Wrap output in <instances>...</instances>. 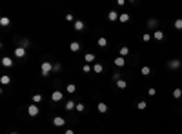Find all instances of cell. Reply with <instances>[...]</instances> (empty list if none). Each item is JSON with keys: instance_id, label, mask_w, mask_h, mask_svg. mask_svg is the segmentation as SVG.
<instances>
[{"instance_id": "6da1fadb", "label": "cell", "mask_w": 182, "mask_h": 134, "mask_svg": "<svg viewBox=\"0 0 182 134\" xmlns=\"http://www.w3.org/2000/svg\"><path fill=\"white\" fill-rule=\"evenodd\" d=\"M51 71H53V64H51V62L46 60V62L40 64V74H42V76H47Z\"/></svg>"}, {"instance_id": "7a4b0ae2", "label": "cell", "mask_w": 182, "mask_h": 134, "mask_svg": "<svg viewBox=\"0 0 182 134\" xmlns=\"http://www.w3.org/2000/svg\"><path fill=\"white\" fill-rule=\"evenodd\" d=\"M27 114H29L31 118H35V116L40 114V109H38V105H36V103H31V105L27 107Z\"/></svg>"}, {"instance_id": "3957f363", "label": "cell", "mask_w": 182, "mask_h": 134, "mask_svg": "<svg viewBox=\"0 0 182 134\" xmlns=\"http://www.w3.org/2000/svg\"><path fill=\"white\" fill-rule=\"evenodd\" d=\"M53 125H55V127H64V125H66V120H64L62 116H55V118H53Z\"/></svg>"}, {"instance_id": "277c9868", "label": "cell", "mask_w": 182, "mask_h": 134, "mask_svg": "<svg viewBox=\"0 0 182 134\" xmlns=\"http://www.w3.org/2000/svg\"><path fill=\"white\" fill-rule=\"evenodd\" d=\"M62 98H64L62 91H53V94H51V100H53V101H60Z\"/></svg>"}, {"instance_id": "5b68a950", "label": "cell", "mask_w": 182, "mask_h": 134, "mask_svg": "<svg viewBox=\"0 0 182 134\" xmlns=\"http://www.w3.org/2000/svg\"><path fill=\"white\" fill-rule=\"evenodd\" d=\"M15 56H16V58H24V56H26V49L18 45V47L15 49Z\"/></svg>"}, {"instance_id": "8992f818", "label": "cell", "mask_w": 182, "mask_h": 134, "mask_svg": "<svg viewBox=\"0 0 182 134\" xmlns=\"http://www.w3.org/2000/svg\"><path fill=\"white\" fill-rule=\"evenodd\" d=\"M97 109H98V112H100V114H106V112H108V103H104V101H98Z\"/></svg>"}, {"instance_id": "52a82bcc", "label": "cell", "mask_w": 182, "mask_h": 134, "mask_svg": "<svg viewBox=\"0 0 182 134\" xmlns=\"http://www.w3.org/2000/svg\"><path fill=\"white\" fill-rule=\"evenodd\" d=\"M118 18H120V15H118L117 11H109L108 13V20L109 22H115V20H118Z\"/></svg>"}, {"instance_id": "ba28073f", "label": "cell", "mask_w": 182, "mask_h": 134, "mask_svg": "<svg viewBox=\"0 0 182 134\" xmlns=\"http://www.w3.org/2000/svg\"><path fill=\"white\" fill-rule=\"evenodd\" d=\"M113 62H115V65L117 67H124L126 65V58H124V56H117Z\"/></svg>"}, {"instance_id": "9c48e42d", "label": "cell", "mask_w": 182, "mask_h": 134, "mask_svg": "<svg viewBox=\"0 0 182 134\" xmlns=\"http://www.w3.org/2000/svg\"><path fill=\"white\" fill-rule=\"evenodd\" d=\"M2 65L4 67H13V58H11V56H4V58H2Z\"/></svg>"}, {"instance_id": "30bf717a", "label": "cell", "mask_w": 182, "mask_h": 134, "mask_svg": "<svg viewBox=\"0 0 182 134\" xmlns=\"http://www.w3.org/2000/svg\"><path fill=\"white\" fill-rule=\"evenodd\" d=\"M0 83H2V85H9V83H11V76H9V74H2V76H0Z\"/></svg>"}, {"instance_id": "8fae6325", "label": "cell", "mask_w": 182, "mask_h": 134, "mask_svg": "<svg viewBox=\"0 0 182 134\" xmlns=\"http://www.w3.org/2000/svg\"><path fill=\"white\" fill-rule=\"evenodd\" d=\"M69 51H71V53L80 51V42H71V44H69Z\"/></svg>"}, {"instance_id": "7c38bea8", "label": "cell", "mask_w": 182, "mask_h": 134, "mask_svg": "<svg viewBox=\"0 0 182 134\" xmlns=\"http://www.w3.org/2000/svg\"><path fill=\"white\" fill-rule=\"evenodd\" d=\"M84 60H86V64H93L95 62V54L93 53H86L84 54Z\"/></svg>"}, {"instance_id": "4fadbf2b", "label": "cell", "mask_w": 182, "mask_h": 134, "mask_svg": "<svg viewBox=\"0 0 182 134\" xmlns=\"http://www.w3.org/2000/svg\"><path fill=\"white\" fill-rule=\"evenodd\" d=\"M75 31H84V22L82 20H75Z\"/></svg>"}, {"instance_id": "5bb4252c", "label": "cell", "mask_w": 182, "mask_h": 134, "mask_svg": "<svg viewBox=\"0 0 182 134\" xmlns=\"http://www.w3.org/2000/svg\"><path fill=\"white\" fill-rule=\"evenodd\" d=\"M0 26H2V27H7V26H11V20H9L7 16H2V18H0Z\"/></svg>"}, {"instance_id": "9a60e30c", "label": "cell", "mask_w": 182, "mask_h": 134, "mask_svg": "<svg viewBox=\"0 0 182 134\" xmlns=\"http://www.w3.org/2000/svg\"><path fill=\"white\" fill-rule=\"evenodd\" d=\"M153 38H155V40H158V42H160V40H162V38H164V33H162V31H160V29H157V31H155V33H153Z\"/></svg>"}, {"instance_id": "2e32d148", "label": "cell", "mask_w": 182, "mask_h": 134, "mask_svg": "<svg viewBox=\"0 0 182 134\" xmlns=\"http://www.w3.org/2000/svg\"><path fill=\"white\" fill-rule=\"evenodd\" d=\"M66 91H68L69 94H73V93L76 91V85H75V83H68V85H66Z\"/></svg>"}, {"instance_id": "e0dca14e", "label": "cell", "mask_w": 182, "mask_h": 134, "mask_svg": "<svg viewBox=\"0 0 182 134\" xmlns=\"http://www.w3.org/2000/svg\"><path fill=\"white\" fill-rule=\"evenodd\" d=\"M73 109H76V103L75 101H66V111H73Z\"/></svg>"}, {"instance_id": "ac0fdd59", "label": "cell", "mask_w": 182, "mask_h": 134, "mask_svg": "<svg viewBox=\"0 0 182 134\" xmlns=\"http://www.w3.org/2000/svg\"><path fill=\"white\" fill-rule=\"evenodd\" d=\"M168 65L171 67V69H179V67H180V62H179V60H171Z\"/></svg>"}, {"instance_id": "d6986e66", "label": "cell", "mask_w": 182, "mask_h": 134, "mask_svg": "<svg viewBox=\"0 0 182 134\" xmlns=\"http://www.w3.org/2000/svg\"><path fill=\"white\" fill-rule=\"evenodd\" d=\"M93 71H95V72H98V74H100V72H102V71H104V65H102V64H95V65H93Z\"/></svg>"}, {"instance_id": "ffe728a7", "label": "cell", "mask_w": 182, "mask_h": 134, "mask_svg": "<svg viewBox=\"0 0 182 134\" xmlns=\"http://www.w3.org/2000/svg\"><path fill=\"white\" fill-rule=\"evenodd\" d=\"M118 20H120V22H122V24H126V22H129V15H128V13H122V15H120V18H118Z\"/></svg>"}, {"instance_id": "44dd1931", "label": "cell", "mask_w": 182, "mask_h": 134, "mask_svg": "<svg viewBox=\"0 0 182 134\" xmlns=\"http://www.w3.org/2000/svg\"><path fill=\"white\" fill-rule=\"evenodd\" d=\"M97 44H98V47H106V45H108V40H106V38H104V36H100V38H98V42H97Z\"/></svg>"}, {"instance_id": "7402d4cb", "label": "cell", "mask_w": 182, "mask_h": 134, "mask_svg": "<svg viewBox=\"0 0 182 134\" xmlns=\"http://www.w3.org/2000/svg\"><path fill=\"white\" fill-rule=\"evenodd\" d=\"M126 54H129V47L128 45H122L120 47V56H126Z\"/></svg>"}, {"instance_id": "603a6c76", "label": "cell", "mask_w": 182, "mask_h": 134, "mask_svg": "<svg viewBox=\"0 0 182 134\" xmlns=\"http://www.w3.org/2000/svg\"><path fill=\"white\" fill-rule=\"evenodd\" d=\"M117 87H118V89H126V87H128V82H126V80H118V82H117Z\"/></svg>"}, {"instance_id": "cb8c5ba5", "label": "cell", "mask_w": 182, "mask_h": 134, "mask_svg": "<svg viewBox=\"0 0 182 134\" xmlns=\"http://www.w3.org/2000/svg\"><path fill=\"white\" fill-rule=\"evenodd\" d=\"M20 47H24V49H27V47H29V40H27V38H24V40H20Z\"/></svg>"}, {"instance_id": "d4e9b609", "label": "cell", "mask_w": 182, "mask_h": 134, "mask_svg": "<svg viewBox=\"0 0 182 134\" xmlns=\"http://www.w3.org/2000/svg\"><path fill=\"white\" fill-rule=\"evenodd\" d=\"M31 100H33V103H36V105H38V103L42 101V94H35V96H33Z\"/></svg>"}, {"instance_id": "484cf974", "label": "cell", "mask_w": 182, "mask_h": 134, "mask_svg": "<svg viewBox=\"0 0 182 134\" xmlns=\"http://www.w3.org/2000/svg\"><path fill=\"white\" fill-rule=\"evenodd\" d=\"M182 96V89H175L173 91V98H180Z\"/></svg>"}, {"instance_id": "4316f807", "label": "cell", "mask_w": 182, "mask_h": 134, "mask_svg": "<svg viewBox=\"0 0 182 134\" xmlns=\"http://www.w3.org/2000/svg\"><path fill=\"white\" fill-rule=\"evenodd\" d=\"M140 72H142V76H147V74L151 72V69H149L147 65H146V67H142V71H140Z\"/></svg>"}, {"instance_id": "83f0119b", "label": "cell", "mask_w": 182, "mask_h": 134, "mask_svg": "<svg viewBox=\"0 0 182 134\" xmlns=\"http://www.w3.org/2000/svg\"><path fill=\"white\" fill-rule=\"evenodd\" d=\"M175 29H182V18H177V20H175Z\"/></svg>"}, {"instance_id": "f1b7e54d", "label": "cell", "mask_w": 182, "mask_h": 134, "mask_svg": "<svg viewBox=\"0 0 182 134\" xmlns=\"http://www.w3.org/2000/svg\"><path fill=\"white\" fill-rule=\"evenodd\" d=\"M53 71H55V72H60V71H62V65H60V64H53Z\"/></svg>"}, {"instance_id": "f546056e", "label": "cell", "mask_w": 182, "mask_h": 134, "mask_svg": "<svg viewBox=\"0 0 182 134\" xmlns=\"http://www.w3.org/2000/svg\"><path fill=\"white\" fill-rule=\"evenodd\" d=\"M91 69H93V67L89 65V64H84V67H82V71H84V72H89Z\"/></svg>"}, {"instance_id": "4dcf8cb0", "label": "cell", "mask_w": 182, "mask_h": 134, "mask_svg": "<svg viewBox=\"0 0 182 134\" xmlns=\"http://www.w3.org/2000/svg\"><path fill=\"white\" fill-rule=\"evenodd\" d=\"M146 105H147L146 101H139V103H137V107H139L140 111H144V109H146Z\"/></svg>"}, {"instance_id": "1f68e13d", "label": "cell", "mask_w": 182, "mask_h": 134, "mask_svg": "<svg viewBox=\"0 0 182 134\" xmlns=\"http://www.w3.org/2000/svg\"><path fill=\"white\" fill-rule=\"evenodd\" d=\"M147 94H149V96H155V94H157V89H155V87H149Z\"/></svg>"}, {"instance_id": "d6a6232c", "label": "cell", "mask_w": 182, "mask_h": 134, "mask_svg": "<svg viewBox=\"0 0 182 134\" xmlns=\"http://www.w3.org/2000/svg\"><path fill=\"white\" fill-rule=\"evenodd\" d=\"M118 80H120V74H118V72H113V82H115V83H117V82H118Z\"/></svg>"}, {"instance_id": "836d02e7", "label": "cell", "mask_w": 182, "mask_h": 134, "mask_svg": "<svg viewBox=\"0 0 182 134\" xmlns=\"http://www.w3.org/2000/svg\"><path fill=\"white\" fill-rule=\"evenodd\" d=\"M142 40H144V42H149V40H151V36H149L147 33H144V34H142Z\"/></svg>"}, {"instance_id": "e575fe53", "label": "cell", "mask_w": 182, "mask_h": 134, "mask_svg": "<svg viewBox=\"0 0 182 134\" xmlns=\"http://www.w3.org/2000/svg\"><path fill=\"white\" fill-rule=\"evenodd\" d=\"M76 111L82 112V111H84V103H76Z\"/></svg>"}, {"instance_id": "d590c367", "label": "cell", "mask_w": 182, "mask_h": 134, "mask_svg": "<svg viewBox=\"0 0 182 134\" xmlns=\"http://www.w3.org/2000/svg\"><path fill=\"white\" fill-rule=\"evenodd\" d=\"M66 20H68V22H75V16H73V15H66Z\"/></svg>"}, {"instance_id": "8d00e7d4", "label": "cell", "mask_w": 182, "mask_h": 134, "mask_svg": "<svg viewBox=\"0 0 182 134\" xmlns=\"http://www.w3.org/2000/svg\"><path fill=\"white\" fill-rule=\"evenodd\" d=\"M64 134H75V132H73L71 129H68V131H66V132H64Z\"/></svg>"}, {"instance_id": "74e56055", "label": "cell", "mask_w": 182, "mask_h": 134, "mask_svg": "<svg viewBox=\"0 0 182 134\" xmlns=\"http://www.w3.org/2000/svg\"><path fill=\"white\" fill-rule=\"evenodd\" d=\"M9 134H16V132H9Z\"/></svg>"}]
</instances>
